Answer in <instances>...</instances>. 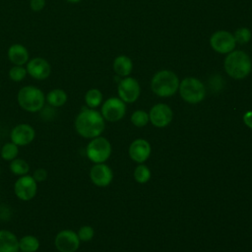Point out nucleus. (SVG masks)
Wrapping results in <instances>:
<instances>
[{"mask_svg":"<svg viewBox=\"0 0 252 252\" xmlns=\"http://www.w3.org/2000/svg\"><path fill=\"white\" fill-rule=\"evenodd\" d=\"M104 118L94 108L83 109L75 119V129L83 138L93 139L100 136L104 130Z\"/></svg>","mask_w":252,"mask_h":252,"instance_id":"nucleus-1","label":"nucleus"},{"mask_svg":"<svg viewBox=\"0 0 252 252\" xmlns=\"http://www.w3.org/2000/svg\"><path fill=\"white\" fill-rule=\"evenodd\" d=\"M224 70L233 79L240 80L247 77L252 70V62L249 55L242 50H232L224 59Z\"/></svg>","mask_w":252,"mask_h":252,"instance_id":"nucleus-2","label":"nucleus"},{"mask_svg":"<svg viewBox=\"0 0 252 252\" xmlns=\"http://www.w3.org/2000/svg\"><path fill=\"white\" fill-rule=\"evenodd\" d=\"M152 91L158 96L173 95L179 88V80L175 73L168 70L157 72L151 81Z\"/></svg>","mask_w":252,"mask_h":252,"instance_id":"nucleus-3","label":"nucleus"},{"mask_svg":"<svg viewBox=\"0 0 252 252\" xmlns=\"http://www.w3.org/2000/svg\"><path fill=\"white\" fill-rule=\"evenodd\" d=\"M17 100L22 109L28 112H37L44 106L45 94L37 87L25 86L19 90Z\"/></svg>","mask_w":252,"mask_h":252,"instance_id":"nucleus-4","label":"nucleus"},{"mask_svg":"<svg viewBox=\"0 0 252 252\" xmlns=\"http://www.w3.org/2000/svg\"><path fill=\"white\" fill-rule=\"evenodd\" d=\"M181 97L189 103H198L205 98L206 89L204 84L197 78L188 77L179 83Z\"/></svg>","mask_w":252,"mask_h":252,"instance_id":"nucleus-5","label":"nucleus"},{"mask_svg":"<svg viewBox=\"0 0 252 252\" xmlns=\"http://www.w3.org/2000/svg\"><path fill=\"white\" fill-rule=\"evenodd\" d=\"M86 154L94 163H102L110 157L111 145L106 138L100 136L93 138L87 146Z\"/></svg>","mask_w":252,"mask_h":252,"instance_id":"nucleus-6","label":"nucleus"},{"mask_svg":"<svg viewBox=\"0 0 252 252\" xmlns=\"http://www.w3.org/2000/svg\"><path fill=\"white\" fill-rule=\"evenodd\" d=\"M37 192V182L32 175L19 176L14 183V193L16 197L22 201H31Z\"/></svg>","mask_w":252,"mask_h":252,"instance_id":"nucleus-7","label":"nucleus"},{"mask_svg":"<svg viewBox=\"0 0 252 252\" xmlns=\"http://www.w3.org/2000/svg\"><path fill=\"white\" fill-rule=\"evenodd\" d=\"M81 240L77 232L72 229H63L57 232L54 238V245L59 252H76L80 247Z\"/></svg>","mask_w":252,"mask_h":252,"instance_id":"nucleus-8","label":"nucleus"},{"mask_svg":"<svg viewBox=\"0 0 252 252\" xmlns=\"http://www.w3.org/2000/svg\"><path fill=\"white\" fill-rule=\"evenodd\" d=\"M126 112L124 101L118 97H110L106 99L101 106V115L104 120L116 122L120 120Z\"/></svg>","mask_w":252,"mask_h":252,"instance_id":"nucleus-9","label":"nucleus"},{"mask_svg":"<svg viewBox=\"0 0 252 252\" xmlns=\"http://www.w3.org/2000/svg\"><path fill=\"white\" fill-rule=\"evenodd\" d=\"M210 44L215 51L225 54L234 49L236 41L231 32L226 31H218L212 34Z\"/></svg>","mask_w":252,"mask_h":252,"instance_id":"nucleus-10","label":"nucleus"},{"mask_svg":"<svg viewBox=\"0 0 252 252\" xmlns=\"http://www.w3.org/2000/svg\"><path fill=\"white\" fill-rule=\"evenodd\" d=\"M28 75L34 80L43 81L50 76L51 66L49 62L42 57H33L26 64Z\"/></svg>","mask_w":252,"mask_h":252,"instance_id":"nucleus-11","label":"nucleus"},{"mask_svg":"<svg viewBox=\"0 0 252 252\" xmlns=\"http://www.w3.org/2000/svg\"><path fill=\"white\" fill-rule=\"evenodd\" d=\"M35 137L34 128L28 123H20L16 125L10 133L11 142L18 147H24L30 145Z\"/></svg>","mask_w":252,"mask_h":252,"instance_id":"nucleus-12","label":"nucleus"},{"mask_svg":"<svg viewBox=\"0 0 252 252\" xmlns=\"http://www.w3.org/2000/svg\"><path fill=\"white\" fill-rule=\"evenodd\" d=\"M119 98L124 102H134L140 95V86L136 79L127 77L122 79L118 85Z\"/></svg>","mask_w":252,"mask_h":252,"instance_id":"nucleus-13","label":"nucleus"},{"mask_svg":"<svg viewBox=\"0 0 252 252\" xmlns=\"http://www.w3.org/2000/svg\"><path fill=\"white\" fill-rule=\"evenodd\" d=\"M149 118L153 125L157 127H165L172 120V110L164 103H158L152 107Z\"/></svg>","mask_w":252,"mask_h":252,"instance_id":"nucleus-14","label":"nucleus"},{"mask_svg":"<svg viewBox=\"0 0 252 252\" xmlns=\"http://www.w3.org/2000/svg\"><path fill=\"white\" fill-rule=\"evenodd\" d=\"M92 182L98 187H106L109 185L113 178L111 168L105 163H95L90 171Z\"/></svg>","mask_w":252,"mask_h":252,"instance_id":"nucleus-15","label":"nucleus"},{"mask_svg":"<svg viewBox=\"0 0 252 252\" xmlns=\"http://www.w3.org/2000/svg\"><path fill=\"white\" fill-rule=\"evenodd\" d=\"M151 155V145L144 139L135 140L129 147L130 158L139 163L148 159Z\"/></svg>","mask_w":252,"mask_h":252,"instance_id":"nucleus-16","label":"nucleus"},{"mask_svg":"<svg viewBox=\"0 0 252 252\" xmlns=\"http://www.w3.org/2000/svg\"><path fill=\"white\" fill-rule=\"evenodd\" d=\"M7 57L13 65L24 66L30 60V54L27 47L21 43L12 44L7 51Z\"/></svg>","mask_w":252,"mask_h":252,"instance_id":"nucleus-17","label":"nucleus"},{"mask_svg":"<svg viewBox=\"0 0 252 252\" xmlns=\"http://www.w3.org/2000/svg\"><path fill=\"white\" fill-rule=\"evenodd\" d=\"M19 238L8 229H0V252H19Z\"/></svg>","mask_w":252,"mask_h":252,"instance_id":"nucleus-18","label":"nucleus"},{"mask_svg":"<svg viewBox=\"0 0 252 252\" xmlns=\"http://www.w3.org/2000/svg\"><path fill=\"white\" fill-rule=\"evenodd\" d=\"M68 99L67 93L62 89H53L45 95V102L53 107L63 106Z\"/></svg>","mask_w":252,"mask_h":252,"instance_id":"nucleus-19","label":"nucleus"},{"mask_svg":"<svg viewBox=\"0 0 252 252\" xmlns=\"http://www.w3.org/2000/svg\"><path fill=\"white\" fill-rule=\"evenodd\" d=\"M133 68L132 61L126 55H119L113 61V70L114 72L122 77L128 76Z\"/></svg>","mask_w":252,"mask_h":252,"instance_id":"nucleus-20","label":"nucleus"},{"mask_svg":"<svg viewBox=\"0 0 252 252\" xmlns=\"http://www.w3.org/2000/svg\"><path fill=\"white\" fill-rule=\"evenodd\" d=\"M39 246L40 242L34 235L27 234L19 239V250L21 252H36Z\"/></svg>","mask_w":252,"mask_h":252,"instance_id":"nucleus-21","label":"nucleus"},{"mask_svg":"<svg viewBox=\"0 0 252 252\" xmlns=\"http://www.w3.org/2000/svg\"><path fill=\"white\" fill-rule=\"evenodd\" d=\"M18 155H19V147L13 142L5 143L0 148V157L2 158V159L6 161H11L15 159L16 158H18Z\"/></svg>","mask_w":252,"mask_h":252,"instance_id":"nucleus-22","label":"nucleus"},{"mask_svg":"<svg viewBox=\"0 0 252 252\" xmlns=\"http://www.w3.org/2000/svg\"><path fill=\"white\" fill-rule=\"evenodd\" d=\"M10 170L14 175L17 176H23L29 173L30 171V165L27 162V160L23 158H16L15 159L10 161Z\"/></svg>","mask_w":252,"mask_h":252,"instance_id":"nucleus-23","label":"nucleus"},{"mask_svg":"<svg viewBox=\"0 0 252 252\" xmlns=\"http://www.w3.org/2000/svg\"><path fill=\"white\" fill-rule=\"evenodd\" d=\"M102 101V94L97 89H91L85 94V102L89 108L97 107Z\"/></svg>","mask_w":252,"mask_h":252,"instance_id":"nucleus-24","label":"nucleus"},{"mask_svg":"<svg viewBox=\"0 0 252 252\" xmlns=\"http://www.w3.org/2000/svg\"><path fill=\"white\" fill-rule=\"evenodd\" d=\"M9 78L16 83L22 82L26 76L28 75L27 69L24 66H19V65H14L10 70H9Z\"/></svg>","mask_w":252,"mask_h":252,"instance_id":"nucleus-25","label":"nucleus"},{"mask_svg":"<svg viewBox=\"0 0 252 252\" xmlns=\"http://www.w3.org/2000/svg\"><path fill=\"white\" fill-rule=\"evenodd\" d=\"M134 177L137 182L145 183L151 178V171L147 165L140 164L136 167L134 171Z\"/></svg>","mask_w":252,"mask_h":252,"instance_id":"nucleus-26","label":"nucleus"},{"mask_svg":"<svg viewBox=\"0 0 252 252\" xmlns=\"http://www.w3.org/2000/svg\"><path fill=\"white\" fill-rule=\"evenodd\" d=\"M149 114L144 110H136L131 116V122L137 127L145 126L149 121Z\"/></svg>","mask_w":252,"mask_h":252,"instance_id":"nucleus-27","label":"nucleus"},{"mask_svg":"<svg viewBox=\"0 0 252 252\" xmlns=\"http://www.w3.org/2000/svg\"><path fill=\"white\" fill-rule=\"evenodd\" d=\"M233 36L236 42L240 44H244L251 39V32L247 28H240L235 31Z\"/></svg>","mask_w":252,"mask_h":252,"instance_id":"nucleus-28","label":"nucleus"},{"mask_svg":"<svg viewBox=\"0 0 252 252\" xmlns=\"http://www.w3.org/2000/svg\"><path fill=\"white\" fill-rule=\"evenodd\" d=\"M79 239L83 242H88L93 239L94 235V229L91 225H83L77 231Z\"/></svg>","mask_w":252,"mask_h":252,"instance_id":"nucleus-29","label":"nucleus"},{"mask_svg":"<svg viewBox=\"0 0 252 252\" xmlns=\"http://www.w3.org/2000/svg\"><path fill=\"white\" fill-rule=\"evenodd\" d=\"M46 5V0H30V7L34 12L42 11Z\"/></svg>","mask_w":252,"mask_h":252,"instance_id":"nucleus-30","label":"nucleus"},{"mask_svg":"<svg viewBox=\"0 0 252 252\" xmlns=\"http://www.w3.org/2000/svg\"><path fill=\"white\" fill-rule=\"evenodd\" d=\"M32 177L36 182H42L47 178V171L44 168H37L33 171Z\"/></svg>","mask_w":252,"mask_h":252,"instance_id":"nucleus-31","label":"nucleus"},{"mask_svg":"<svg viewBox=\"0 0 252 252\" xmlns=\"http://www.w3.org/2000/svg\"><path fill=\"white\" fill-rule=\"evenodd\" d=\"M243 122L245 123L246 126H248L249 128L252 129V110L251 111H247L243 115Z\"/></svg>","mask_w":252,"mask_h":252,"instance_id":"nucleus-32","label":"nucleus"},{"mask_svg":"<svg viewBox=\"0 0 252 252\" xmlns=\"http://www.w3.org/2000/svg\"><path fill=\"white\" fill-rule=\"evenodd\" d=\"M67 2H69V3H79L80 1H82V0H66Z\"/></svg>","mask_w":252,"mask_h":252,"instance_id":"nucleus-33","label":"nucleus"},{"mask_svg":"<svg viewBox=\"0 0 252 252\" xmlns=\"http://www.w3.org/2000/svg\"><path fill=\"white\" fill-rule=\"evenodd\" d=\"M19 252H21V251H19Z\"/></svg>","mask_w":252,"mask_h":252,"instance_id":"nucleus-34","label":"nucleus"},{"mask_svg":"<svg viewBox=\"0 0 252 252\" xmlns=\"http://www.w3.org/2000/svg\"><path fill=\"white\" fill-rule=\"evenodd\" d=\"M0 148H1V147H0Z\"/></svg>","mask_w":252,"mask_h":252,"instance_id":"nucleus-35","label":"nucleus"}]
</instances>
